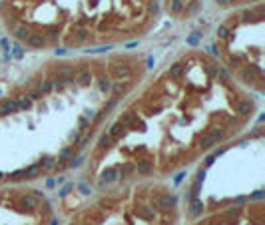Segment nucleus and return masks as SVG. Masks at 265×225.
<instances>
[{
  "label": "nucleus",
  "mask_w": 265,
  "mask_h": 225,
  "mask_svg": "<svg viewBox=\"0 0 265 225\" xmlns=\"http://www.w3.org/2000/svg\"><path fill=\"white\" fill-rule=\"evenodd\" d=\"M255 114L253 94L211 54L183 52L102 130L88 153V177L100 189L160 182L235 138Z\"/></svg>",
  "instance_id": "nucleus-1"
},
{
  "label": "nucleus",
  "mask_w": 265,
  "mask_h": 225,
  "mask_svg": "<svg viewBox=\"0 0 265 225\" xmlns=\"http://www.w3.org/2000/svg\"><path fill=\"white\" fill-rule=\"evenodd\" d=\"M261 32L263 6L243 8L227 16L215 32V60L231 74L239 86L251 94H263V66H261Z\"/></svg>",
  "instance_id": "nucleus-2"
}]
</instances>
